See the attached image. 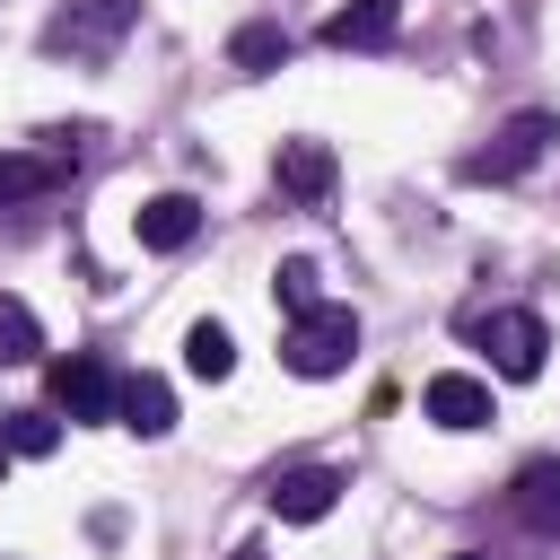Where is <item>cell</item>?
I'll return each mask as SVG.
<instances>
[{"label":"cell","instance_id":"6da1fadb","mask_svg":"<svg viewBox=\"0 0 560 560\" xmlns=\"http://www.w3.org/2000/svg\"><path fill=\"white\" fill-rule=\"evenodd\" d=\"M464 332L490 350V368L499 376H542V350H551V332H542V315H525V306H472L464 315Z\"/></svg>","mask_w":560,"mask_h":560},{"label":"cell","instance_id":"7a4b0ae2","mask_svg":"<svg viewBox=\"0 0 560 560\" xmlns=\"http://www.w3.org/2000/svg\"><path fill=\"white\" fill-rule=\"evenodd\" d=\"M131 18H140V0H70V9H52V26H44V52L105 61V52L131 35Z\"/></svg>","mask_w":560,"mask_h":560},{"label":"cell","instance_id":"3957f363","mask_svg":"<svg viewBox=\"0 0 560 560\" xmlns=\"http://www.w3.org/2000/svg\"><path fill=\"white\" fill-rule=\"evenodd\" d=\"M542 149H551V114H534V105H525V114H508V122L490 131V149H472L455 175H464V184H516Z\"/></svg>","mask_w":560,"mask_h":560},{"label":"cell","instance_id":"277c9868","mask_svg":"<svg viewBox=\"0 0 560 560\" xmlns=\"http://www.w3.org/2000/svg\"><path fill=\"white\" fill-rule=\"evenodd\" d=\"M350 350H359V315H350V306H315V315H298L289 341H280V359H289L298 376H341Z\"/></svg>","mask_w":560,"mask_h":560},{"label":"cell","instance_id":"5b68a950","mask_svg":"<svg viewBox=\"0 0 560 560\" xmlns=\"http://www.w3.org/2000/svg\"><path fill=\"white\" fill-rule=\"evenodd\" d=\"M114 394H122V376H114L96 350L52 359V411H70V420H114Z\"/></svg>","mask_w":560,"mask_h":560},{"label":"cell","instance_id":"8992f818","mask_svg":"<svg viewBox=\"0 0 560 560\" xmlns=\"http://www.w3.org/2000/svg\"><path fill=\"white\" fill-rule=\"evenodd\" d=\"M332 499H341V472H332V464H289V472H271V516H280V525H315V516H332Z\"/></svg>","mask_w":560,"mask_h":560},{"label":"cell","instance_id":"52a82bcc","mask_svg":"<svg viewBox=\"0 0 560 560\" xmlns=\"http://www.w3.org/2000/svg\"><path fill=\"white\" fill-rule=\"evenodd\" d=\"M332 175H341V166H332V149H324V140H280V166H271L280 201H306V210H315V201L332 192Z\"/></svg>","mask_w":560,"mask_h":560},{"label":"cell","instance_id":"ba28073f","mask_svg":"<svg viewBox=\"0 0 560 560\" xmlns=\"http://www.w3.org/2000/svg\"><path fill=\"white\" fill-rule=\"evenodd\" d=\"M131 228H140L149 254H184V245L201 236V201H192V192H158V201L131 210Z\"/></svg>","mask_w":560,"mask_h":560},{"label":"cell","instance_id":"9c48e42d","mask_svg":"<svg viewBox=\"0 0 560 560\" xmlns=\"http://www.w3.org/2000/svg\"><path fill=\"white\" fill-rule=\"evenodd\" d=\"M394 18H402V0H350V9L324 18V44L332 52H385L394 44Z\"/></svg>","mask_w":560,"mask_h":560},{"label":"cell","instance_id":"30bf717a","mask_svg":"<svg viewBox=\"0 0 560 560\" xmlns=\"http://www.w3.org/2000/svg\"><path fill=\"white\" fill-rule=\"evenodd\" d=\"M429 420L438 429H490V385L481 376H464V368H446V376H429Z\"/></svg>","mask_w":560,"mask_h":560},{"label":"cell","instance_id":"8fae6325","mask_svg":"<svg viewBox=\"0 0 560 560\" xmlns=\"http://www.w3.org/2000/svg\"><path fill=\"white\" fill-rule=\"evenodd\" d=\"M114 420H122L131 438H166V429H175V394H166V376H122Z\"/></svg>","mask_w":560,"mask_h":560},{"label":"cell","instance_id":"7c38bea8","mask_svg":"<svg viewBox=\"0 0 560 560\" xmlns=\"http://www.w3.org/2000/svg\"><path fill=\"white\" fill-rule=\"evenodd\" d=\"M508 508H516L534 534H560V455L525 464V472H516V490H508Z\"/></svg>","mask_w":560,"mask_h":560},{"label":"cell","instance_id":"4fadbf2b","mask_svg":"<svg viewBox=\"0 0 560 560\" xmlns=\"http://www.w3.org/2000/svg\"><path fill=\"white\" fill-rule=\"evenodd\" d=\"M52 184H61L52 158H35V149H0V210H9V201H35V192H52Z\"/></svg>","mask_w":560,"mask_h":560},{"label":"cell","instance_id":"5bb4252c","mask_svg":"<svg viewBox=\"0 0 560 560\" xmlns=\"http://www.w3.org/2000/svg\"><path fill=\"white\" fill-rule=\"evenodd\" d=\"M184 368H192L201 385H219V376L236 368V341H228V324H210V315H201V324L184 332Z\"/></svg>","mask_w":560,"mask_h":560},{"label":"cell","instance_id":"9a60e30c","mask_svg":"<svg viewBox=\"0 0 560 560\" xmlns=\"http://www.w3.org/2000/svg\"><path fill=\"white\" fill-rule=\"evenodd\" d=\"M44 350V324H35V306L26 298H0V368H26Z\"/></svg>","mask_w":560,"mask_h":560},{"label":"cell","instance_id":"2e32d148","mask_svg":"<svg viewBox=\"0 0 560 560\" xmlns=\"http://www.w3.org/2000/svg\"><path fill=\"white\" fill-rule=\"evenodd\" d=\"M228 61H236V70H280V61H289V35H280L271 18H254V26H236Z\"/></svg>","mask_w":560,"mask_h":560},{"label":"cell","instance_id":"e0dca14e","mask_svg":"<svg viewBox=\"0 0 560 560\" xmlns=\"http://www.w3.org/2000/svg\"><path fill=\"white\" fill-rule=\"evenodd\" d=\"M315 280H324V271H315V262H306V254H289V262H280V271H271V298H280V306H289V324H298V315H315V306H324V298H315Z\"/></svg>","mask_w":560,"mask_h":560},{"label":"cell","instance_id":"ac0fdd59","mask_svg":"<svg viewBox=\"0 0 560 560\" xmlns=\"http://www.w3.org/2000/svg\"><path fill=\"white\" fill-rule=\"evenodd\" d=\"M0 438H9V455H52L61 446V420L52 411H0Z\"/></svg>","mask_w":560,"mask_h":560},{"label":"cell","instance_id":"d6986e66","mask_svg":"<svg viewBox=\"0 0 560 560\" xmlns=\"http://www.w3.org/2000/svg\"><path fill=\"white\" fill-rule=\"evenodd\" d=\"M236 560H271V551H254V542H245V551H236Z\"/></svg>","mask_w":560,"mask_h":560},{"label":"cell","instance_id":"ffe728a7","mask_svg":"<svg viewBox=\"0 0 560 560\" xmlns=\"http://www.w3.org/2000/svg\"><path fill=\"white\" fill-rule=\"evenodd\" d=\"M455 560H481V551H455Z\"/></svg>","mask_w":560,"mask_h":560}]
</instances>
